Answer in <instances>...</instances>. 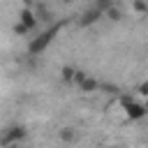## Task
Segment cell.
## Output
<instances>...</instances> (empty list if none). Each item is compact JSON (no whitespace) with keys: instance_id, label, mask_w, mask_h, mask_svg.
<instances>
[{"instance_id":"4fadbf2b","label":"cell","mask_w":148,"mask_h":148,"mask_svg":"<svg viewBox=\"0 0 148 148\" xmlns=\"http://www.w3.org/2000/svg\"><path fill=\"white\" fill-rule=\"evenodd\" d=\"M86 76H88L86 72H81V69H76V79H74V83H81V81H83Z\"/></svg>"},{"instance_id":"7c38bea8","label":"cell","mask_w":148,"mask_h":148,"mask_svg":"<svg viewBox=\"0 0 148 148\" xmlns=\"http://www.w3.org/2000/svg\"><path fill=\"white\" fill-rule=\"evenodd\" d=\"M14 30H16L18 35H25V32H30V30H28V28H25L23 23H16V25H14Z\"/></svg>"},{"instance_id":"30bf717a","label":"cell","mask_w":148,"mask_h":148,"mask_svg":"<svg viewBox=\"0 0 148 148\" xmlns=\"http://www.w3.org/2000/svg\"><path fill=\"white\" fill-rule=\"evenodd\" d=\"M106 16H109L111 21H120V18H123V12H120L118 7H109V9H106Z\"/></svg>"},{"instance_id":"3957f363","label":"cell","mask_w":148,"mask_h":148,"mask_svg":"<svg viewBox=\"0 0 148 148\" xmlns=\"http://www.w3.org/2000/svg\"><path fill=\"white\" fill-rule=\"evenodd\" d=\"M18 23H23L28 30H32V28L37 25V16L32 14V9H30V7H23V9L18 12Z\"/></svg>"},{"instance_id":"ac0fdd59","label":"cell","mask_w":148,"mask_h":148,"mask_svg":"<svg viewBox=\"0 0 148 148\" xmlns=\"http://www.w3.org/2000/svg\"><path fill=\"white\" fill-rule=\"evenodd\" d=\"M146 106H148V104H146Z\"/></svg>"},{"instance_id":"8fae6325","label":"cell","mask_w":148,"mask_h":148,"mask_svg":"<svg viewBox=\"0 0 148 148\" xmlns=\"http://www.w3.org/2000/svg\"><path fill=\"white\" fill-rule=\"evenodd\" d=\"M99 88L106 92H118V86H111V83H99Z\"/></svg>"},{"instance_id":"5bb4252c","label":"cell","mask_w":148,"mask_h":148,"mask_svg":"<svg viewBox=\"0 0 148 148\" xmlns=\"http://www.w3.org/2000/svg\"><path fill=\"white\" fill-rule=\"evenodd\" d=\"M139 92H141V95H148V81H143V83L139 86Z\"/></svg>"},{"instance_id":"e0dca14e","label":"cell","mask_w":148,"mask_h":148,"mask_svg":"<svg viewBox=\"0 0 148 148\" xmlns=\"http://www.w3.org/2000/svg\"><path fill=\"white\" fill-rule=\"evenodd\" d=\"M62 2H69V0H62Z\"/></svg>"},{"instance_id":"8992f818","label":"cell","mask_w":148,"mask_h":148,"mask_svg":"<svg viewBox=\"0 0 148 148\" xmlns=\"http://www.w3.org/2000/svg\"><path fill=\"white\" fill-rule=\"evenodd\" d=\"M79 88H81L83 92H95V90H99V83H97L92 76H86V79L79 83Z\"/></svg>"},{"instance_id":"ba28073f","label":"cell","mask_w":148,"mask_h":148,"mask_svg":"<svg viewBox=\"0 0 148 148\" xmlns=\"http://www.w3.org/2000/svg\"><path fill=\"white\" fill-rule=\"evenodd\" d=\"M60 139H62L65 143H72V141H76V132H74L72 127H62V130H60Z\"/></svg>"},{"instance_id":"6da1fadb","label":"cell","mask_w":148,"mask_h":148,"mask_svg":"<svg viewBox=\"0 0 148 148\" xmlns=\"http://www.w3.org/2000/svg\"><path fill=\"white\" fill-rule=\"evenodd\" d=\"M58 30H60V25H56V28H49L46 32H42L39 37H35V39L30 42L28 51H30L32 56H35V53H42V51H44V49H46V46L51 44V39H53L56 35H58Z\"/></svg>"},{"instance_id":"2e32d148","label":"cell","mask_w":148,"mask_h":148,"mask_svg":"<svg viewBox=\"0 0 148 148\" xmlns=\"http://www.w3.org/2000/svg\"><path fill=\"white\" fill-rule=\"evenodd\" d=\"M104 148H118V146H104Z\"/></svg>"},{"instance_id":"9a60e30c","label":"cell","mask_w":148,"mask_h":148,"mask_svg":"<svg viewBox=\"0 0 148 148\" xmlns=\"http://www.w3.org/2000/svg\"><path fill=\"white\" fill-rule=\"evenodd\" d=\"M23 5L25 7H32V0H23Z\"/></svg>"},{"instance_id":"7a4b0ae2","label":"cell","mask_w":148,"mask_h":148,"mask_svg":"<svg viewBox=\"0 0 148 148\" xmlns=\"http://www.w3.org/2000/svg\"><path fill=\"white\" fill-rule=\"evenodd\" d=\"M125 111H127V118H130V120H141V118L148 113V106H146V104H136V102H132V104L125 106Z\"/></svg>"},{"instance_id":"9c48e42d","label":"cell","mask_w":148,"mask_h":148,"mask_svg":"<svg viewBox=\"0 0 148 148\" xmlns=\"http://www.w3.org/2000/svg\"><path fill=\"white\" fill-rule=\"evenodd\" d=\"M132 9L136 14H148V0H132Z\"/></svg>"},{"instance_id":"277c9868","label":"cell","mask_w":148,"mask_h":148,"mask_svg":"<svg viewBox=\"0 0 148 148\" xmlns=\"http://www.w3.org/2000/svg\"><path fill=\"white\" fill-rule=\"evenodd\" d=\"M23 136H25V130H23L21 125H14V127H9V132L5 134V143H7V146H12V143L21 141Z\"/></svg>"},{"instance_id":"5b68a950","label":"cell","mask_w":148,"mask_h":148,"mask_svg":"<svg viewBox=\"0 0 148 148\" xmlns=\"http://www.w3.org/2000/svg\"><path fill=\"white\" fill-rule=\"evenodd\" d=\"M99 14H102V9H88L83 16H81V25H90V23H95L97 18H99Z\"/></svg>"},{"instance_id":"52a82bcc","label":"cell","mask_w":148,"mask_h":148,"mask_svg":"<svg viewBox=\"0 0 148 148\" xmlns=\"http://www.w3.org/2000/svg\"><path fill=\"white\" fill-rule=\"evenodd\" d=\"M60 74H62V81H67V83H74V79H76V69L69 67V65H65L60 69Z\"/></svg>"}]
</instances>
